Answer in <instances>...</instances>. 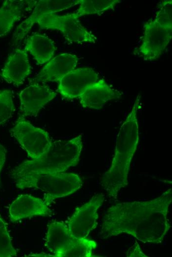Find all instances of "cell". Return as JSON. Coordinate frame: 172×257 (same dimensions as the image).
<instances>
[{
    "mask_svg": "<svg viewBox=\"0 0 172 257\" xmlns=\"http://www.w3.org/2000/svg\"><path fill=\"white\" fill-rule=\"evenodd\" d=\"M172 200V191L170 188L151 200L112 205L104 214L100 238L127 233L144 243H161L171 228L168 214Z\"/></svg>",
    "mask_w": 172,
    "mask_h": 257,
    "instance_id": "6da1fadb",
    "label": "cell"
},
{
    "mask_svg": "<svg viewBox=\"0 0 172 257\" xmlns=\"http://www.w3.org/2000/svg\"><path fill=\"white\" fill-rule=\"evenodd\" d=\"M121 96L118 90L102 79L86 87L79 98L83 107L99 110L109 101L119 98Z\"/></svg>",
    "mask_w": 172,
    "mask_h": 257,
    "instance_id": "4fadbf2b",
    "label": "cell"
},
{
    "mask_svg": "<svg viewBox=\"0 0 172 257\" xmlns=\"http://www.w3.org/2000/svg\"><path fill=\"white\" fill-rule=\"evenodd\" d=\"M31 72L27 51L17 48L8 57L1 70V77L8 83L19 86Z\"/></svg>",
    "mask_w": 172,
    "mask_h": 257,
    "instance_id": "9a60e30c",
    "label": "cell"
},
{
    "mask_svg": "<svg viewBox=\"0 0 172 257\" xmlns=\"http://www.w3.org/2000/svg\"><path fill=\"white\" fill-rule=\"evenodd\" d=\"M99 80L98 74L90 67L74 69L59 81L57 91L65 98L79 97L86 87Z\"/></svg>",
    "mask_w": 172,
    "mask_h": 257,
    "instance_id": "30bf717a",
    "label": "cell"
},
{
    "mask_svg": "<svg viewBox=\"0 0 172 257\" xmlns=\"http://www.w3.org/2000/svg\"><path fill=\"white\" fill-rule=\"evenodd\" d=\"M82 148V134L69 140L52 141L45 152L37 159L14 168L10 176L12 178L27 173L64 172L78 164Z\"/></svg>",
    "mask_w": 172,
    "mask_h": 257,
    "instance_id": "3957f363",
    "label": "cell"
},
{
    "mask_svg": "<svg viewBox=\"0 0 172 257\" xmlns=\"http://www.w3.org/2000/svg\"><path fill=\"white\" fill-rule=\"evenodd\" d=\"M140 95L120 127L118 133L115 154L109 170L101 176L100 182L109 196L114 199L121 189L128 184L130 163L139 141L137 111Z\"/></svg>",
    "mask_w": 172,
    "mask_h": 257,
    "instance_id": "7a4b0ae2",
    "label": "cell"
},
{
    "mask_svg": "<svg viewBox=\"0 0 172 257\" xmlns=\"http://www.w3.org/2000/svg\"><path fill=\"white\" fill-rule=\"evenodd\" d=\"M79 58L75 54L63 53L50 60L37 75L38 83L59 82L65 75L74 70Z\"/></svg>",
    "mask_w": 172,
    "mask_h": 257,
    "instance_id": "2e32d148",
    "label": "cell"
},
{
    "mask_svg": "<svg viewBox=\"0 0 172 257\" xmlns=\"http://www.w3.org/2000/svg\"><path fill=\"white\" fill-rule=\"evenodd\" d=\"M104 200L103 194H97L86 204L78 208L68 221L71 234L79 238H86L97 225V211Z\"/></svg>",
    "mask_w": 172,
    "mask_h": 257,
    "instance_id": "ba28073f",
    "label": "cell"
},
{
    "mask_svg": "<svg viewBox=\"0 0 172 257\" xmlns=\"http://www.w3.org/2000/svg\"><path fill=\"white\" fill-rule=\"evenodd\" d=\"M172 37V27L159 23L155 19L144 25L142 42L139 53L144 60L158 59L170 43Z\"/></svg>",
    "mask_w": 172,
    "mask_h": 257,
    "instance_id": "52a82bcc",
    "label": "cell"
},
{
    "mask_svg": "<svg viewBox=\"0 0 172 257\" xmlns=\"http://www.w3.org/2000/svg\"><path fill=\"white\" fill-rule=\"evenodd\" d=\"M75 13L62 15L49 14L37 22L42 29L60 31L68 41L81 43H95L97 38L83 26Z\"/></svg>",
    "mask_w": 172,
    "mask_h": 257,
    "instance_id": "5b68a950",
    "label": "cell"
},
{
    "mask_svg": "<svg viewBox=\"0 0 172 257\" xmlns=\"http://www.w3.org/2000/svg\"><path fill=\"white\" fill-rule=\"evenodd\" d=\"M11 133L32 160L45 152L52 141L47 131L33 126L23 117L17 121Z\"/></svg>",
    "mask_w": 172,
    "mask_h": 257,
    "instance_id": "8992f818",
    "label": "cell"
},
{
    "mask_svg": "<svg viewBox=\"0 0 172 257\" xmlns=\"http://www.w3.org/2000/svg\"><path fill=\"white\" fill-rule=\"evenodd\" d=\"M37 0H6L0 7V37L9 32L26 11L31 10Z\"/></svg>",
    "mask_w": 172,
    "mask_h": 257,
    "instance_id": "e0dca14e",
    "label": "cell"
},
{
    "mask_svg": "<svg viewBox=\"0 0 172 257\" xmlns=\"http://www.w3.org/2000/svg\"><path fill=\"white\" fill-rule=\"evenodd\" d=\"M17 256L13 248L5 223L0 216V257Z\"/></svg>",
    "mask_w": 172,
    "mask_h": 257,
    "instance_id": "ffe728a7",
    "label": "cell"
},
{
    "mask_svg": "<svg viewBox=\"0 0 172 257\" xmlns=\"http://www.w3.org/2000/svg\"><path fill=\"white\" fill-rule=\"evenodd\" d=\"M56 95V93L49 87L38 84L25 88L19 94L20 110L22 116H36L40 110Z\"/></svg>",
    "mask_w": 172,
    "mask_h": 257,
    "instance_id": "8fae6325",
    "label": "cell"
},
{
    "mask_svg": "<svg viewBox=\"0 0 172 257\" xmlns=\"http://www.w3.org/2000/svg\"><path fill=\"white\" fill-rule=\"evenodd\" d=\"M25 49L30 52L38 64H43L52 59L56 47L48 37L34 34L27 39Z\"/></svg>",
    "mask_w": 172,
    "mask_h": 257,
    "instance_id": "ac0fdd59",
    "label": "cell"
},
{
    "mask_svg": "<svg viewBox=\"0 0 172 257\" xmlns=\"http://www.w3.org/2000/svg\"><path fill=\"white\" fill-rule=\"evenodd\" d=\"M172 0H163L155 16L159 23L172 27Z\"/></svg>",
    "mask_w": 172,
    "mask_h": 257,
    "instance_id": "7402d4cb",
    "label": "cell"
},
{
    "mask_svg": "<svg viewBox=\"0 0 172 257\" xmlns=\"http://www.w3.org/2000/svg\"><path fill=\"white\" fill-rule=\"evenodd\" d=\"M15 107L12 92L9 90L0 91V125L4 123L12 116Z\"/></svg>",
    "mask_w": 172,
    "mask_h": 257,
    "instance_id": "44dd1931",
    "label": "cell"
},
{
    "mask_svg": "<svg viewBox=\"0 0 172 257\" xmlns=\"http://www.w3.org/2000/svg\"><path fill=\"white\" fill-rule=\"evenodd\" d=\"M127 257H147L141 251L139 245L136 243L130 251H128Z\"/></svg>",
    "mask_w": 172,
    "mask_h": 257,
    "instance_id": "603a6c76",
    "label": "cell"
},
{
    "mask_svg": "<svg viewBox=\"0 0 172 257\" xmlns=\"http://www.w3.org/2000/svg\"><path fill=\"white\" fill-rule=\"evenodd\" d=\"M51 210L43 200L30 195L19 196L10 206V220L16 222L22 219L34 216L49 215Z\"/></svg>",
    "mask_w": 172,
    "mask_h": 257,
    "instance_id": "5bb4252c",
    "label": "cell"
},
{
    "mask_svg": "<svg viewBox=\"0 0 172 257\" xmlns=\"http://www.w3.org/2000/svg\"><path fill=\"white\" fill-rule=\"evenodd\" d=\"M6 151L5 148L0 143V177L2 169L3 167L6 159Z\"/></svg>",
    "mask_w": 172,
    "mask_h": 257,
    "instance_id": "cb8c5ba5",
    "label": "cell"
},
{
    "mask_svg": "<svg viewBox=\"0 0 172 257\" xmlns=\"http://www.w3.org/2000/svg\"><path fill=\"white\" fill-rule=\"evenodd\" d=\"M12 178L19 189L33 188L42 191L48 206L57 199L75 193L83 185L82 179L75 173H31Z\"/></svg>",
    "mask_w": 172,
    "mask_h": 257,
    "instance_id": "277c9868",
    "label": "cell"
},
{
    "mask_svg": "<svg viewBox=\"0 0 172 257\" xmlns=\"http://www.w3.org/2000/svg\"><path fill=\"white\" fill-rule=\"evenodd\" d=\"M79 4V0H40L30 16L16 28L12 39L14 42L22 40L30 32L34 24L43 16L63 11Z\"/></svg>",
    "mask_w": 172,
    "mask_h": 257,
    "instance_id": "9c48e42d",
    "label": "cell"
},
{
    "mask_svg": "<svg viewBox=\"0 0 172 257\" xmlns=\"http://www.w3.org/2000/svg\"><path fill=\"white\" fill-rule=\"evenodd\" d=\"M122 1L121 0H79V7L75 14L79 17L101 14L109 10Z\"/></svg>",
    "mask_w": 172,
    "mask_h": 257,
    "instance_id": "d6986e66",
    "label": "cell"
},
{
    "mask_svg": "<svg viewBox=\"0 0 172 257\" xmlns=\"http://www.w3.org/2000/svg\"><path fill=\"white\" fill-rule=\"evenodd\" d=\"M81 238L73 236L65 224L54 221L48 226L45 246L53 257H63Z\"/></svg>",
    "mask_w": 172,
    "mask_h": 257,
    "instance_id": "7c38bea8",
    "label": "cell"
}]
</instances>
